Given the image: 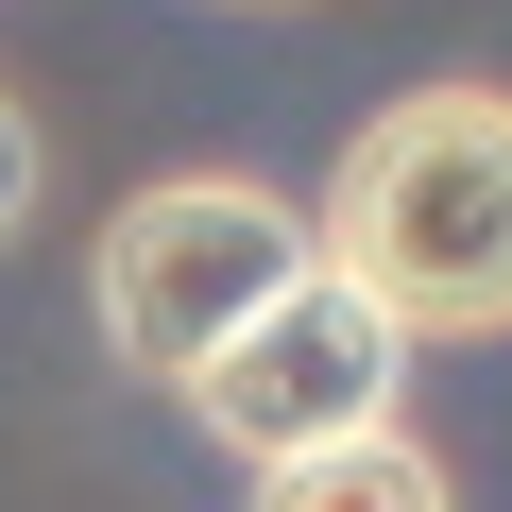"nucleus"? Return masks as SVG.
Returning a JSON list of instances; mask_svg holds the SVG:
<instances>
[{
	"mask_svg": "<svg viewBox=\"0 0 512 512\" xmlns=\"http://www.w3.org/2000/svg\"><path fill=\"white\" fill-rule=\"evenodd\" d=\"M274 274H308V205L291 188H256V171H171V188H137L120 222H103V342H120V376H188Z\"/></svg>",
	"mask_w": 512,
	"mask_h": 512,
	"instance_id": "3",
	"label": "nucleus"
},
{
	"mask_svg": "<svg viewBox=\"0 0 512 512\" xmlns=\"http://www.w3.org/2000/svg\"><path fill=\"white\" fill-rule=\"evenodd\" d=\"M239 512H444V461L410 427H342V444H291V461H256Z\"/></svg>",
	"mask_w": 512,
	"mask_h": 512,
	"instance_id": "4",
	"label": "nucleus"
},
{
	"mask_svg": "<svg viewBox=\"0 0 512 512\" xmlns=\"http://www.w3.org/2000/svg\"><path fill=\"white\" fill-rule=\"evenodd\" d=\"M188 410H205V444H239V461H291V444H342V427H393V393H410V325L359 291V274H274L188 376H171Z\"/></svg>",
	"mask_w": 512,
	"mask_h": 512,
	"instance_id": "2",
	"label": "nucleus"
},
{
	"mask_svg": "<svg viewBox=\"0 0 512 512\" xmlns=\"http://www.w3.org/2000/svg\"><path fill=\"white\" fill-rule=\"evenodd\" d=\"M308 256L359 274L410 342H512V86H410L342 137Z\"/></svg>",
	"mask_w": 512,
	"mask_h": 512,
	"instance_id": "1",
	"label": "nucleus"
},
{
	"mask_svg": "<svg viewBox=\"0 0 512 512\" xmlns=\"http://www.w3.org/2000/svg\"><path fill=\"white\" fill-rule=\"evenodd\" d=\"M35 171H52V154H35V120H18V86H0V239L35 222Z\"/></svg>",
	"mask_w": 512,
	"mask_h": 512,
	"instance_id": "5",
	"label": "nucleus"
}]
</instances>
